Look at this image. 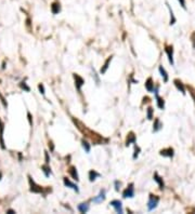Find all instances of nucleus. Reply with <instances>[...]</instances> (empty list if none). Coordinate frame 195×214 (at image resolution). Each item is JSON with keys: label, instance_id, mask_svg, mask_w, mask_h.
I'll list each match as a JSON object with an SVG mask.
<instances>
[{"label": "nucleus", "instance_id": "nucleus-1", "mask_svg": "<svg viewBox=\"0 0 195 214\" xmlns=\"http://www.w3.org/2000/svg\"><path fill=\"white\" fill-rule=\"evenodd\" d=\"M159 202V197L153 193H150L149 196V201H147V210L153 211L154 209H156Z\"/></svg>", "mask_w": 195, "mask_h": 214}, {"label": "nucleus", "instance_id": "nucleus-2", "mask_svg": "<svg viewBox=\"0 0 195 214\" xmlns=\"http://www.w3.org/2000/svg\"><path fill=\"white\" fill-rule=\"evenodd\" d=\"M28 182H29V186H30V188H29V190L32 191V193H43V187H41L40 185H38V184H36V182L34 181L32 177L28 175Z\"/></svg>", "mask_w": 195, "mask_h": 214}, {"label": "nucleus", "instance_id": "nucleus-3", "mask_svg": "<svg viewBox=\"0 0 195 214\" xmlns=\"http://www.w3.org/2000/svg\"><path fill=\"white\" fill-rule=\"evenodd\" d=\"M165 52H166L167 56H168V61L170 63L171 65L174 64V47L172 45H166L165 47Z\"/></svg>", "mask_w": 195, "mask_h": 214}, {"label": "nucleus", "instance_id": "nucleus-4", "mask_svg": "<svg viewBox=\"0 0 195 214\" xmlns=\"http://www.w3.org/2000/svg\"><path fill=\"white\" fill-rule=\"evenodd\" d=\"M74 79H75V86H76V89L78 90V92L81 91V86L85 84V80H83V77H80L78 74H74Z\"/></svg>", "mask_w": 195, "mask_h": 214}, {"label": "nucleus", "instance_id": "nucleus-5", "mask_svg": "<svg viewBox=\"0 0 195 214\" xmlns=\"http://www.w3.org/2000/svg\"><path fill=\"white\" fill-rule=\"evenodd\" d=\"M159 155L163 157H167V158H174V149L172 147H168V148H164L159 152Z\"/></svg>", "mask_w": 195, "mask_h": 214}, {"label": "nucleus", "instance_id": "nucleus-6", "mask_svg": "<svg viewBox=\"0 0 195 214\" xmlns=\"http://www.w3.org/2000/svg\"><path fill=\"white\" fill-rule=\"evenodd\" d=\"M134 196V187H133V184L131 183L130 185L124 190L123 193V197L124 198H133Z\"/></svg>", "mask_w": 195, "mask_h": 214}, {"label": "nucleus", "instance_id": "nucleus-7", "mask_svg": "<svg viewBox=\"0 0 195 214\" xmlns=\"http://www.w3.org/2000/svg\"><path fill=\"white\" fill-rule=\"evenodd\" d=\"M110 204L115 209V211H116L117 213H123V212H124V211H123V204H121V201H119V200H113V201H111Z\"/></svg>", "mask_w": 195, "mask_h": 214}, {"label": "nucleus", "instance_id": "nucleus-8", "mask_svg": "<svg viewBox=\"0 0 195 214\" xmlns=\"http://www.w3.org/2000/svg\"><path fill=\"white\" fill-rule=\"evenodd\" d=\"M51 12L53 14H59L61 12V3H60V1L55 0V1H53L51 3Z\"/></svg>", "mask_w": 195, "mask_h": 214}, {"label": "nucleus", "instance_id": "nucleus-9", "mask_svg": "<svg viewBox=\"0 0 195 214\" xmlns=\"http://www.w3.org/2000/svg\"><path fill=\"white\" fill-rule=\"evenodd\" d=\"M63 182H64V185L66 186V187H68V188H72V189H74L76 193H79V188L78 186L76 185V184H74V183H72L67 177H64L63 178Z\"/></svg>", "mask_w": 195, "mask_h": 214}, {"label": "nucleus", "instance_id": "nucleus-10", "mask_svg": "<svg viewBox=\"0 0 195 214\" xmlns=\"http://www.w3.org/2000/svg\"><path fill=\"white\" fill-rule=\"evenodd\" d=\"M3 132H4V123L3 121L0 119V146H1L2 149L6 148V145H4V141H3Z\"/></svg>", "mask_w": 195, "mask_h": 214}, {"label": "nucleus", "instance_id": "nucleus-11", "mask_svg": "<svg viewBox=\"0 0 195 214\" xmlns=\"http://www.w3.org/2000/svg\"><path fill=\"white\" fill-rule=\"evenodd\" d=\"M174 86H176V88H177L183 95H185V86H184V84L182 83V81H181L180 79H174Z\"/></svg>", "mask_w": 195, "mask_h": 214}, {"label": "nucleus", "instance_id": "nucleus-12", "mask_svg": "<svg viewBox=\"0 0 195 214\" xmlns=\"http://www.w3.org/2000/svg\"><path fill=\"white\" fill-rule=\"evenodd\" d=\"M153 180L156 183L158 184V186H159V188L161 189H164L165 188V183H164V181H163V178L159 175H158V173L157 172H155L154 173V175H153Z\"/></svg>", "mask_w": 195, "mask_h": 214}, {"label": "nucleus", "instance_id": "nucleus-13", "mask_svg": "<svg viewBox=\"0 0 195 214\" xmlns=\"http://www.w3.org/2000/svg\"><path fill=\"white\" fill-rule=\"evenodd\" d=\"M136 141H137V137L134 135V133L133 132H129L127 140H126V146H129L130 144H136Z\"/></svg>", "mask_w": 195, "mask_h": 214}, {"label": "nucleus", "instance_id": "nucleus-14", "mask_svg": "<svg viewBox=\"0 0 195 214\" xmlns=\"http://www.w3.org/2000/svg\"><path fill=\"white\" fill-rule=\"evenodd\" d=\"M104 200H105V189H102L96 197H94L92 199V201L96 202V203H100V202L104 201Z\"/></svg>", "mask_w": 195, "mask_h": 214}, {"label": "nucleus", "instance_id": "nucleus-15", "mask_svg": "<svg viewBox=\"0 0 195 214\" xmlns=\"http://www.w3.org/2000/svg\"><path fill=\"white\" fill-rule=\"evenodd\" d=\"M158 70H159V74H161V76L163 77V80H164V82H168V80H169V77H168V74H167L166 69L163 67V66H159L158 67Z\"/></svg>", "mask_w": 195, "mask_h": 214}, {"label": "nucleus", "instance_id": "nucleus-16", "mask_svg": "<svg viewBox=\"0 0 195 214\" xmlns=\"http://www.w3.org/2000/svg\"><path fill=\"white\" fill-rule=\"evenodd\" d=\"M154 81L153 79H152V77H150V78H147V80L145 81V89L149 92H153L154 90Z\"/></svg>", "mask_w": 195, "mask_h": 214}, {"label": "nucleus", "instance_id": "nucleus-17", "mask_svg": "<svg viewBox=\"0 0 195 214\" xmlns=\"http://www.w3.org/2000/svg\"><path fill=\"white\" fill-rule=\"evenodd\" d=\"M162 128H163V123L161 122V120L158 119V118H155L153 124V132H158L159 130H162Z\"/></svg>", "mask_w": 195, "mask_h": 214}, {"label": "nucleus", "instance_id": "nucleus-18", "mask_svg": "<svg viewBox=\"0 0 195 214\" xmlns=\"http://www.w3.org/2000/svg\"><path fill=\"white\" fill-rule=\"evenodd\" d=\"M100 176H101V174L96 172V170H90V172H89V181L90 182L96 181V178Z\"/></svg>", "mask_w": 195, "mask_h": 214}, {"label": "nucleus", "instance_id": "nucleus-19", "mask_svg": "<svg viewBox=\"0 0 195 214\" xmlns=\"http://www.w3.org/2000/svg\"><path fill=\"white\" fill-rule=\"evenodd\" d=\"M112 60H113V56H108L107 60L104 63V65L102 66V68H101V74H105V73H106V70H107L108 66H110V63L112 62Z\"/></svg>", "mask_w": 195, "mask_h": 214}, {"label": "nucleus", "instance_id": "nucleus-20", "mask_svg": "<svg viewBox=\"0 0 195 214\" xmlns=\"http://www.w3.org/2000/svg\"><path fill=\"white\" fill-rule=\"evenodd\" d=\"M155 99H156V103H157L158 108L159 109H164L165 108V99H163V97H161L159 95H156Z\"/></svg>", "mask_w": 195, "mask_h": 214}, {"label": "nucleus", "instance_id": "nucleus-21", "mask_svg": "<svg viewBox=\"0 0 195 214\" xmlns=\"http://www.w3.org/2000/svg\"><path fill=\"white\" fill-rule=\"evenodd\" d=\"M70 174L72 175V177L74 178L75 181H79V176H78V172H77V169L75 167H71L70 170H68Z\"/></svg>", "mask_w": 195, "mask_h": 214}, {"label": "nucleus", "instance_id": "nucleus-22", "mask_svg": "<svg viewBox=\"0 0 195 214\" xmlns=\"http://www.w3.org/2000/svg\"><path fill=\"white\" fill-rule=\"evenodd\" d=\"M166 5H167V8H168V10H169V13H170V22H169V24L174 25V23H176V21H177V19H176V16H174V11H172V9H171L170 5L168 4V2H166Z\"/></svg>", "mask_w": 195, "mask_h": 214}, {"label": "nucleus", "instance_id": "nucleus-23", "mask_svg": "<svg viewBox=\"0 0 195 214\" xmlns=\"http://www.w3.org/2000/svg\"><path fill=\"white\" fill-rule=\"evenodd\" d=\"M77 209H78L79 212H81V213H87L88 211H89V204L88 203H80L78 206H77Z\"/></svg>", "mask_w": 195, "mask_h": 214}, {"label": "nucleus", "instance_id": "nucleus-24", "mask_svg": "<svg viewBox=\"0 0 195 214\" xmlns=\"http://www.w3.org/2000/svg\"><path fill=\"white\" fill-rule=\"evenodd\" d=\"M41 170H42V172L45 173V175H46L47 177L50 176V174H51V169H50V165H48V163H46V165H42Z\"/></svg>", "mask_w": 195, "mask_h": 214}, {"label": "nucleus", "instance_id": "nucleus-25", "mask_svg": "<svg viewBox=\"0 0 195 214\" xmlns=\"http://www.w3.org/2000/svg\"><path fill=\"white\" fill-rule=\"evenodd\" d=\"M153 114H154V109L152 107H149L146 109V118L149 120H152L153 119Z\"/></svg>", "mask_w": 195, "mask_h": 214}, {"label": "nucleus", "instance_id": "nucleus-26", "mask_svg": "<svg viewBox=\"0 0 195 214\" xmlns=\"http://www.w3.org/2000/svg\"><path fill=\"white\" fill-rule=\"evenodd\" d=\"M81 144H83V149L86 150V152H90V145L88 144V142L83 140L81 141Z\"/></svg>", "mask_w": 195, "mask_h": 214}, {"label": "nucleus", "instance_id": "nucleus-27", "mask_svg": "<svg viewBox=\"0 0 195 214\" xmlns=\"http://www.w3.org/2000/svg\"><path fill=\"white\" fill-rule=\"evenodd\" d=\"M140 150H141V149H140V147H139L138 145H134V154H133V157H132L134 160H136V159L138 158V156H139V152H140Z\"/></svg>", "mask_w": 195, "mask_h": 214}, {"label": "nucleus", "instance_id": "nucleus-28", "mask_svg": "<svg viewBox=\"0 0 195 214\" xmlns=\"http://www.w3.org/2000/svg\"><path fill=\"white\" fill-rule=\"evenodd\" d=\"M20 86H21V88L23 89V90L27 91V92H29V91H30V88H29V86H27V84H26V82H24V81L20 83Z\"/></svg>", "mask_w": 195, "mask_h": 214}, {"label": "nucleus", "instance_id": "nucleus-29", "mask_svg": "<svg viewBox=\"0 0 195 214\" xmlns=\"http://www.w3.org/2000/svg\"><path fill=\"white\" fill-rule=\"evenodd\" d=\"M0 99H1V103L3 104V106L7 108L8 107V103H7V101H6V99L3 97V95L1 94V92H0Z\"/></svg>", "mask_w": 195, "mask_h": 214}, {"label": "nucleus", "instance_id": "nucleus-30", "mask_svg": "<svg viewBox=\"0 0 195 214\" xmlns=\"http://www.w3.org/2000/svg\"><path fill=\"white\" fill-rule=\"evenodd\" d=\"M38 89H39V91H40V93H41V94H45V86H43V84L40 83V84L38 86Z\"/></svg>", "mask_w": 195, "mask_h": 214}, {"label": "nucleus", "instance_id": "nucleus-31", "mask_svg": "<svg viewBox=\"0 0 195 214\" xmlns=\"http://www.w3.org/2000/svg\"><path fill=\"white\" fill-rule=\"evenodd\" d=\"M27 117H28V122L30 126H33V118H32V114L30 112H27Z\"/></svg>", "mask_w": 195, "mask_h": 214}, {"label": "nucleus", "instance_id": "nucleus-32", "mask_svg": "<svg viewBox=\"0 0 195 214\" xmlns=\"http://www.w3.org/2000/svg\"><path fill=\"white\" fill-rule=\"evenodd\" d=\"M45 158H46V163H48V165H49L50 158H49V152H45Z\"/></svg>", "mask_w": 195, "mask_h": 214}, {"label": "nucleus", "instance_id": "nucleus-33", "mask_svg": "<svg viewBox=\"0 0 195 214\" xmlns=\"http://www.w3.org/2000/svg\"><path fill=\"white\" fill-rule=\"evenodd\" d=\"M178 1L180 2V5L185 10V9H187V7H185V0H178Z\"/></svg>", "mask_w": 195, "mask_h": 214}, {"label": "nucleus", "instance_id": "nucleus-34", "mask_svg": "<svg viewBox=\"0 0 195 214\" xmlns=\"http://www.w3.org/2000/svg\"><path fill=\"white\" fill-rule=\"evenodd\" d=\"M121 182H118V181H116V182H115V189H116L117 191H118V190H119V188H121V187H119V186H121Z\"/></svg>", "mask_w": 195, "mask_h": 214}, {"label": "nucleus", "instance_id": "nucleus-35", "mask_svg": "<svg viewBox=\"0 0 195 214\" xmlns=\"http://www.w3.org/2000/svg\"><path fill=\"white\" fill-rule=\"evenodd\" d=\"M191 39H192V42H193V48H195V33L192 34Z\"/></svg>", "mask_w": 195, "mask_h": 214}, {"label": "nucleus", "instance_id": "nucleus-36", "mask_svg": "<svg viewBox=\"0 0 195 214\" xmlns=\"http://www.w3.org/2000/svg\"><path fill=\"white\" fill-rule=\"evenodd\" d=\"M189 89H190V93H191V95L193 96V99H194V101H195V93H194V90L192 89L191 86H189Z\"/></svg>", "mask_w": 195, "mask_h": 214}, {"label": "nucleus", "instance_id": "nucleus-37", "mask_svg": "<svg viewBox=\"0 0 195 214\" xmlns=\"http://www.w3.org/2000/svg\"><path fill=\"white\" fill-rule=\"evenodd\" d=\"M49 147H51V150H53L54 149V146H53V143H52V142H49Z\"/></svg>", "mask_w": 195, "mask_h": 214}, {"label": "nucleus", "instance_id": "nucleus-38", "mask_svg": "<svg viewBox=\"0 0 195 214\" xmlns=\"http://www.w3.org/2000/svg\"><path fill=\"white\" fill-rule=\"evenodd\" d=\"M7 213L12 214V213H15V211H14V210H8V211H7Z\"/></svg>", "mask_w": 195, "mask_h": 214}, {"label": "nucleus", "instance_id": "nucleus-39", "mask_svg": "<svg viewBox=\"0 0 195 214\" xmlns=\"http://www.w3.org/2000/svg\"><path fill=\"white\" fill-rule=\"evenodd\" d=\"M1 177H2V174H1V172H0V180H1Z\"/></svg>", "mask_w": 195, "mask_h": 214}]
</instances>
